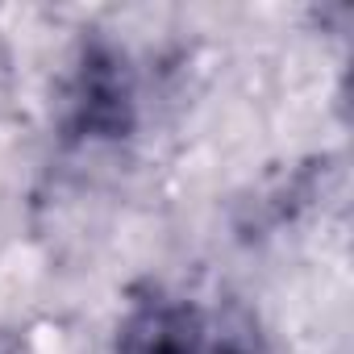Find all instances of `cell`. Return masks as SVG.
Listing matches in <instances>:
<instances>
[{
    "label": "cell",
    "instance_id": "1",
    "mask_svg": "<svg viewBox=\"0 0 354 354\" xmlns=\"http://www.w3.org/2000/svg\"><path fill=\"white\" fill-rule=\"evenodd\" d=\"M67 133L80 142H117L129 138L138 125V92L125 55L92 38L84 42L71 80H67V109H63Z\"/></svg>",
    "mask_w": 354,
    "mask_h": 354
},
{
    "label": "cell",
    "instance_id": "3",
    "mask_svg": "<svg viewBox=\"0 0 354 354\" xmlns=\"http://www.w3.org/2000/svg\"><path fill=\"white\" fill-rule=\"evenodd\" d=\"M201 354H259V333L246 317H213Z\"/></svg>",
    "mask_w": 354,
    "mask_h": 354
},
{
    "label": "cell",
    "instance_id": "4",
    "mask_svg": "<svg viewBox=\"0 0 354 354\" xmlns=\"http://www.w3.org/2000/svg\"><path fill=\"white\" fill-rule=\"evenodd\" d=\"M0 354H21V350H17V342H9V337H0Z\"/></svg>",
    "mask_w": 354,
    "mask_h": 354
},
{
    "label": "cell",
    "instance_id": "2",
    "mask_svg": "<svg viewBox=\"0 0 354 354\" xmlns=\"http://www.w3.org/2000/svg\"><path fill=\"white\" fill-rule=\"evenodd\" d=\"M213 313L175 296H142L117 329V354H201Z\"/></svg>",
    "mask_w": 354,
    "mask_h": 354
}]
</instances>
